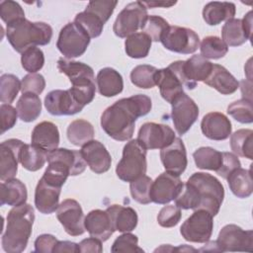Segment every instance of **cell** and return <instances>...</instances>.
Masks as SVG:
<instances>
[{"mask_svg":"<svg viewBox=\"0 0 253 253\" xmlns=\"http://www.w3.org/2000/svg\"><path fill=\"white\" fill-rule=\"evenodd\" d=\"M151 107V99L143 94L123 98L103 112L101 126L113 139L126 141L132 137L137 118L147 115Z\"/></svg>","mask_w":253,"mask_h":253,"instance_id":"obj_1","label":"cell"},{"mask_svg":"<svg viewBox=\"0 0 253 253\" xmlns=\"http://www.w3.org/2000/svg\"><path fill=\"white\" fill-rule=\"evenodd\" d=\"M224 198V188L217 178L204 173H194L183 185L175 205L183 210H206L212 216L219 211Z\"/></svg>","mask_w":253,"mask_h":253,"instance_id":"obj_2","label":"cell"},{"mask_svg":"<svg viewBox=\"0 0 253 253\" xmlns=\"http://www.w3.org/2000/svg\"><path fill=\"white\" fill-rule=\"evenodd\" d=\"M6 229L2 235V248L8 253L23 252L32 234L35 211L31 205L14 207L7 214Z\"/></svg>","mask_w":253,"mask_h":253,"instance_id":"obj_3","label":"cell"},{"mask_svg":"<svg viewBox=\"0 0 253 253\" xmlns=\"http://www.w3.org/2000/svg\"><path fill=\"white\" fill-rule=\"evenodd\" d=\"M6 37L12 47L20 53L36 45H45L52 38V28L43 22H31L26 18L7 25Z\"/></svg>","mask_w":253,"mask_h":253,"instance_id":"obj_4","label":"cell"},{"mask_svg":"<svg viewBox=\"0 0 253 253\" xmlns=\"http://www.w3.org/2000/svg\"><path fill=\"white\" fill-rule=\"evenodd\" d=\"M57 69L69 78L72 84L70 90L84 107L93 101L96 86L95 75L91 66L79 61L59 58Z\"/></svg>","mask_w":253,"mask_h":253,"instance_id":"obj_5","label":"cell"},{"mask_svg":"<svg viewBox=\"0 0 253 253\" xmlns=\"http://www.w3.org/2000/svg\"><path fill=\"white\" fill-rule=\"evenodd\" d=\"M146 150L137 138L126 142L123 149L122 159L116 167L119 179L130 183L145 175L147 169Z\"/></svg>","mask_w":253,"mask_h":253,"instance_id":"obj_6","label":"cell"},{"mask_svg":"<svg viewBox=\"0 0 253 253\" xmlns=\"http://www.w3.org/2000/svg\"><path fill=\"white\" fill-rule=\"evenodd\" d=\"M118 1L95 0L90 1L83 12L78 13L74 18V23L81 27L90 39L99 37L104 25L112 16Z\"/></svg>","mask_w":253,"mask_h":253,"instance_id":"obj_7","label":"cell"},{"mask_svg":"<svg viewBox=\"0 0 253 253\" xmlns=\"http://www.w3.org/2000/svg\"><path fill=\"white\" fill-rule=\"evenodd\" d=\"M169 66L177 73L183 85L190 90L197 86V82H204L212 69V63L201 54H195L187 60L172 62Z\"/></svg>","mask_w":253,"mask_h":253,"instance_id":"obj_8","label":"cell"},{"mask_svg":"<svg viewBox=\"0 0 253 253\" xmlns=\"http://www.w3.org/2000/svg\"><path fill=\"white\" fill-rule=\"evenodd\" d=\"M147 17V8L141 1L131 2L119 13L113 31L119 38H127L137 30H142Z\"/></svg>","mask_w":253,"mask_h":253,"instance_id":"obj_9","label":"cell"},{"mask_svg":"<svg viewBox=\"0 0 253 253\" xmlns=\"http://www.w3.org/2000/svg\"><path fill=\"white\" fill-rule=\"evenodd\" d=\"M90 43V37L78 25L73 23L66 24L59 32L56 47L66 58L81 56Z\"/></svg>","mask_w":253,"mask_h":253,"instance_id":"obj_10","label":"cell"},{"mask_svg":"<svg viewBox=\"0 0 253 253\" xmlns=\"http://www.w3.org/2000/svg\"><path fill=\"white\" fill-rule=\"evenodd\" d=\"M212 215L206 210H196L181 225L182 237L195 243H207L213 229Z\"/></svg>","mask_w":253,"mask_h":253,"instance_id":"obj_11","label":"cell"},{"mask_svg":"<svg viewBox=\"0 0 253 253\" xmlns=\"http://www.w3.org/2000/svg\"><path fill=\"white\" fill-rule=\"evenodd\" d=\"M160 42L166 49L182 54L193 53L200 45V38L195 31L179 26H169Z\"/></svg>","mask_w":253,"mask_h":253,"instance_id":"obj_12","label":"cell"},{"mask_svg":"<svg viewBox=\"0 0 253 253\" xmlns=\"http://www.w3.org/2000/svg\"><path fill=\"white\" fill-rule=\"evenodd\" d=\"M217 251H253V232L244 230L236 224H227L221 228L215 240Z\"/></svg>","mask_w":253,"mask_h":253,"instance_id":"obj_13","label":"cell"},{"mask_svg":"<svg viewBox=\"0 0 253 253\" xmlns=\"http://www.w3.org/2000/svg\"><path fill=\"white\" fill-rule=\"evenodd\" d=\"M171 118L178 134H185L199 117V107L186 93L180 94L171 103Z\"/></svg>","mask_w":253,"mask_h":253,"instance_id":"obj_14","label":"cell"},{"mask_svg":"<svg viewBox=\"0 0 253 253\" xmlns=\"http://www.w3.org/2000/svg\"><path fill=\"white\" fill-rule=\"evenodd\" d=\"M56 216L66 233L79 236L84 233V213L80 204L73 199L64 200L56 210Z\"/></svg>","mask_w":253,"mask_h":253,"instance_id":"obj_15","label":"cell"},{"mask_svg":"<svg viewBox=\"0 0 253 253\" xmlns=\"http://www.w3.org/2000/svg\"><path fill=\"white\" fill-rule=\"evenodd\" d=\"M175 137L169 126L152 122L143 124L137 134V139L146 149H162L170 145Z\"/></svg>","mask_w":253,"mask_h":253,"instance_id":"obj_16","label":"cell"},{"mask_svg":"<svg viewBox=\"0 0 253 253\" xmlns=\"http://www.w3.org/2000/svg\"><path fill=\"white\" fill-rule=\"evenodd\" d=\"M44 107L53 116H72L84 108L70 89L50 91L44 98Z\"/></svg>","mask_w":253,"mask_h":253,"instance_id":"obj_17","label":"cell"},{"mask_svg":"<svg viewBox=\"0 0 253 253\" xmlns=\"http://www.w3.org/2000/svg\"><path fill=\"white\" fill-rule=\"evenodd\" d=\"M184 183L179 176L168 172L161 173L153 182L150 188L151 202L159 205H166L175 200L183 189Z\"/></svg>","mask_w":253,"mask_h":253,"instance_id":"obj_18","label":"cell"},{"mask_svg":"<svg viewBox=\"0 0 253 253\" xmlns=\"http://www.w3.org/2000/svg\"><path fill=\"white\" fill-rule=\"evenodd\" d=\"M252 12L249 11L244 18L229 19L221 29L222 41L227 46H239L252 37Z\"/></svg>","mask_w":253,"mask_h":253,"instance_id":"obj_19","label":"cell"},{"mask_svg":"<svg viewBox=\"0 0 253 253\" xmlns=\"http://www.w3.org/2000/svg\"><path fill=\"white\" fill-rule=\"evenodd\" d=\"M25 143L16 138L7 139L0 144V179H13L18 171L21 148Z\"/></svg>","mask_w":253,"mask_h":253,"instance_id":"obj_20","label":"cell"},{"mask_svg":"<svg viewBox=\"0 0 253 253\" xmlns=\"http://www.w3.org/2000/svg\"><path fill=\"white\" fill-rule=\"evenodd\" d=\"M160 159L166 172L180 176L187 168V151L184 142L180 137H175L173 142L162 148Z\"/></svg>","mask_w":253,"mask_h":253,"instance_id":"obj_21","label":"cell"},{"mask_svg":"<svg viewBox=\"0 0 253 253\" xmlns=\"http://www.w3.org/2000/svg\"><path fill=\"white\" fill-rule=\"evenodd\" d=\"M80 151L86 164L94 173L103 174L110 169L112 157L102 142L92 139L85 143Z\"/></svg>","mask_w":253,"mask_h":253,"instance_id":"obj_22","label":"cell"},{"mask_svg":"<svg viewBox=\"0 0 253 253\" xmlns=\"http://www.w3.org/2000/svg\"><path fill=\"white\" fill-rule=\"evenodd\" d=\"M60 192V186L52 184L42 177L35 191V206L37 210L43 214L54 212L59 206Z\"/></svg>","mask_w":253,"mask_h":253,"instance_id":"obj_23","label":"cell"},{"mask_svg":"<svg viewBox=\"0 0 253 253\" xmlns=\"http://www.w3.org/2000/svg\"><path fill=\"white\" fill-rule=\"evenodd\" d=\"M201 129L204 135L211 140H224L231 134L232 126L225 115L219 112H211L204 116Z\"/></svg>","mask_w":253,"mask_h":253,"instance_id":"obj_24","label":"cell"},{"mask_svg":"<svg viewBox=\"0 0 253 253\" xmlns=\"http://www.w3.org/2000/svg\"><path fill=\"white\" fill-rule=\"evenodd\" d=\"M84 225L90 236L98 238L102 242L107 241L115 232L108 212L102 210L89 211L85 216Z\"/></svg>","mask_w":253,"mask_h":253,"instance_id":"obj_25","label":"cell"},{"mask_svg":"<svg viewBox=\"0 0 253 253\" xmlns=\"http://www.w3.org/2000/svg\"><path fill=\"white\" fill-rule=\"evenodd\" d=\"M156 85L159 87L161 97L170 104L176 97L184 93L181 79L170 66L157 70Z\"/></svg>","mask_w":253,"mask_h":253,"instance_id":"obj_26","label":"cell"},{"mask_svg":"<svg viewBox=\"0 0 253 253\" xmlns=\"http://www.w3.org/2000/svg\"><path fill=\"white\" fill-rule=\"evenodd\" d=\"M204 83L222 95L233 94L239 88L237 79L225 67L219 64H212V69Z\"/></svg>","mask_w":253,"mask_h":253,"instance_id":"obj_27","label":"cell"},{"mask_svg":"<svg viewBox=\"0 0 253 253\" xmlns=\"http://www.w3.org/2000/svg\"><path fill=\"white\" fill-rule=\"evenodd\" d=\"M31 139L32 144L49 152L56 149L59 144V131L53 123L44 121L34 127Z\"/></svg>","mask_w":253,"mask_h":253,"instance_id":"obj_28","label":"cell"},{"mask_svg":"<svg viewBox=\"0 0 253 253\" xmlns=\"http://www.w3.org/2000/svg\"><path fill=\"white\" fill-rule=\"evenodd\" d=\"M106 211L110 216L115 231L129 232L132 231L137 225V213L130 207L112 205L107 208Z\"/></svg>","mask_w":253,"mask_h":253,"instance_id":"obj_29","label":"cell"},{"mask_svg":"<svg viewBox=\"0 0 253 253\" xmlns=\"http://www.w3.org/2000/svg\"><path fill=\"white\" fill-rule=\"evenodd\" d=\"M96 82L99 93L105 97L119 95L124 89V80L121 73L112 67L100 69L97 74Z\"/></svg>","mask_w":253,"mask_h":253,"instance_id":"obj_30","label":"cell"},{"mask_svg":"<svg viewBox=\"0 0 253 253\" xmlns=\"http://www.w3.org/2000/svg\"><path fill=\"white\" fill-rule=\"evenodd\" d=\"M28 192L26 185L19 179H9L1 183L0 205L18 207L26 203Z\"/></svg>","mask_w":253,"mask_h":253,"instance_id":"obj_31","label":"cell"},{"mask_svg":"<svg viewBox=\"0 0 253 253\" xmlns=\"http://www.w3.org/2000/svg\"><path fill=\"white\" fill-rule=\"evenodd\" d=\"M48 160H59L63 162L70 170V176L82 174L86 169V162L79 150L67 148H56L47 153Z\"/></svg>","mask_w":253,"mask_h":253,"instance_id":"obj_32","label":"cell"},{"mask_svg":"<svg viewBox=\"0 0 253 253\" xmlns=\"http://www.w3.org/2000/svg\"><path fill=\"white\" fill-rule=\"evenodd\" d=\"M236 8L231 2H210L203 9V18L210 26H215L235 16Z\"/></svg>","mask_w":253,"mask_h":253,"instance_id":"obj_33","label":"cell"},{"mask_svg":"<svg viewBox=\"0 0 253 253\" xmlns=\"http://www.w3.org/2000/svg\"><path fill=\"white\" fill-rule=\"evenodd\" d=\"M230 191L234 196L245 199L251 196L253 192V180L251 170L241 167L233 170L226 178Z\"/></svg>","mask_w":253,"mask_h":253,"instance_id":"obj_34","label":"cell"},{"mask_svg":"<svg viewBox=\"0 0 253 253\" xmlns=\"http://www.w3.org/2000/svg\"><path fill=\"white\" fill-rule=\"evenodd\" d=\"M193 157L198 168L217 172L222 167L224 152L217 151L210 146H203L193 153Z\"/></svg>","mask_w":253,"mask_h":253,"instance_id":"obj_35","label":"cell"},{"mask_svg":"<svg viewBox=\"0 0 253 253\" xmlns=\"http://www.w3.org/2000/svg\"><path fill=\"white\" fill-rule=\"evenodd\" d=\"M47 151L34 144H24L20 151V163L32 172L40 170L47 160Z\"/></svg>","mask_w":253,"mask_h":253,"instance_id":"obj_36","label":"cell"},{"mask_svg":"<svg viewBox=\"0 0 253 253\" xmlns=\"http://www.w3.org/2000/svg\"><path fill=\"white\" fill-rule=\"evenodd\" d=\"M16 108L19 118L25 123H31L41 115L42 102L38 95L25 93L19 98Z\"/></svg>","mask_w":253,"mask_h":253,"instance_id":"obj_37","label":"cell"},{"mask_svg":"<svg viewBox=\"0 0 253 253\" xmlns=\"http://www.w3.org/2000/svg\"><path fill=\"white\" fill-rule=\"evenodd\" d=\"M66 134L68 140L72 144L76 146H83L85 143L93 139L95 131L91 123L86 120L79 119L69 124Z\"/></svg>","mask_w":253,"mask_h":253,"instance_id":"obj_38","label":"cell"},{"mask_svg":"<svg viewBox=\"0 0 253 253\" xmlns=\"http://www.w3.org/2000/svg\"><path fill=\"white\" fill-rule=\"evenodd\" d=\"M151 43V39L144 33H134L126 38L125 49L131 58H144L149 53Z\"/></svg>","mask_w":253,"mask_h":253,"instance_id":"obj_39","label":"cell"},{"mask_svg":"<svg viewBox=\"0 0 253 253\" xmlns=\"http://www.w3.org/2000/svg\"><path fill=\"white\" fill-rule=\"evenodd\" d=\"M253 131L251 129H238L230 136L231 150L238 156L253 159Z\"/></svg>","mask_w":253,"mask_h":253,"instance_id":"obj_40","label":"cell"},{"mask_svg":"<svg viewBox=\"0 0 253 253\" xmlns=\"http://www.w3.org/2000/svg\"><path fill=\"white\" fill-rule=\"evenodd\" d=\"M157 68L147 64H140L135 66L130 72L131 83L142 89L153 88L156 85Z\"/></svg>","mask_w":253,"mask_h":253,"instance_id":"obj_41","label":"cell"},{"mask_svg":"<svg viewBox=\"0 0 253 253\" xmlns=\"http://www.w3.org/2000/svg\"><path fill=\"white\" fill-rule=\"evenodd\" d=\"M201 55L205 58L218 59L223 57L227 51V44L216 36H209L203 39L201 45Z\"/></svg>","mask_w":253,"mask_h":253,"instance_id":"obj_42","label":"cell"},{"mask_svg":"<svg viewBox=\"0 0 253 253\" xmlns=\"http://www.w3.org/2000/svg\"><path fill=\"white\" fill-rule=\"evenodd\" d=\"M21 91V82L14 74H3L0 77V100L3 104H11Z\"/></svg>","mask_w":253,"mask_h":253,"instance_id":"obj_43","label":"cell"},{"mask_svg":"<svg viewBox=\"0 0 253 253\" xmlns=\"http://www.w3.org/2000/svg\"><path fill=\"white\" fill-rule=\"evenodd\" d=\"M227 114L241 124H251L253 122L252 100L242 98L231 103L227 107Z\"/></svg>","mask_w":253,"mask_h":253,"instance_id":"obj_44","label":"cell"},{"mask_svg":"<svg viewBox=\"0 0 253 253\" xmlns=\"http://www.w3.org/2000/svg\"><path fill=\"white\" fill-rule=\"evenodd\" d=\"M152 182V179L146 175H143L138 179L130 182L129 191L132 199L142 205H147L151 203L150 188Z\"/></svg>","mask_w":253,"mask_h":253,"instance_id":"obj_45","label":"cell"},{"mask_svg":"<svg viewBox=\"0 0 253 253\" xmlns=\"http://www.w3.org/2000/svg\"><path fill=\"white\" fill-rule=\"evenodd\" d=\"M21 63L23 68L30 73L40 71L44 64V55L42 50L36 46L26 49L21 55Z\"/></svg>","mask_w":253,"mask_h":253,"instance_id":"obj_46","label":"cell"},{"mask_svg":"<svg viewBox=\"0 0 253 253\" xmlns=\"http://www.w3.org/2000/svg\"><path fill=\"white\" fill-rule=\"evenodd\" d=\"M168 22L160 16H148L142 28V33L147 35L152 42H160L163 34L168 29Z\"/></svg>","mask_w":253,"mask_h":253,"instance_id":"obj_47","label":"cell"},{"mask_svg":"<svg viewBox=\"0 0 253 253\" xmlns=\"http://www.w3.org/2000/svg\"><path fill=\"white\" fill-rule=\"evenodd\" d=\"M111 251L113 253L118 252H139L143 253V249L138 246V238L136 235L125 232L120 235L114 241Z\"/></svg>","mask_w":253,"mask_h":253,"instance_id":"obj_48","label":"cell"},{"mask_svg":"<svg viewBox=\"0 0 253 253\" xmlns=\"http://www.w3.org/2000/svg\"><path fill=\"white\" fill-rule=\"evenodd\" d=\"M0 17L3 22L10 25L25 18V12L18 2L4 0L0 3Z\"/></svg>","mask_w":253,"mask_h":253,"instance_id":"obj_49","label":"cell"},{"mask_svg":"<svg viewBox=\"0 0 253 253\" xmlns=\"http://www.w3.org/2000/svg\"><path fill=\"white\" fill-rule=\"evenodd\" d=\"M181 216L182 212L179 207L176 205H168L160 210L157 215V221L160 226L169 228L177 225L181 219Z\"/></svg>","mask_w":253,"mask_h":253,"instance_id":"obj_50","label":"cell"},{"mask_svg":"<svg viewBox=\"0 0 253 253\" xmlns=\"http://www.w3.org/2000/svg\"><path fill=\"white\" fill-rule=\"evenodd\" d=\"M45 87V80L42 74L30 73L24 76L21 82V92L40 95Z\"/></svg>","mask_w":253,"mask_h":253,"instance_id":"obj_51","label":"cell"},{"mask_svg":"<svg viewBox=\"0 0 253 253\" xmlns=\"http://www.w3.org/2000/svg\"><path fill=\"white\" fill-rule=\"evenodd\" d=\"M1 114V133H4L6 130L12 128L17 123L18 112L10 104H2L0 106Z\"/></svg>","mask_w":253,"mask_h":253,"instance_id":"obj_52","label":"cell"},{"mask_svg":"<svg viewBox=\"0 0 253 253\" xmlns=\"http://www.w3.org/2000/svg\"><path fill=\"white\" fill-rule=\"evenodd\" d=\"M58 240L51 234H42L35 240V252L51 253Z\"/></svg>","mask_w":253,"mask_h":253,"instance_id":"obj_53","label":"cell"},{"mask_svg":"<svg viewBox=\"0 0 253 253\" xmlns=\"http://www.w3.org/2000/svg\"><path fill=\"white\" fill-rule=\"evenodd\" d=\"M240 166H241V163L235 154L230 152H224L222 167L216 173L219 176H221L223 179H226L233 170L239 168Z\"/></svg>","mask_w":253,"mask_h":253,"instance_id":"obj_54","label":"cell"},{"mask_svg":"<svg viewBox=\"0 0 253 253\" xmlns=\"http://www.w3.org/2000/svg\"><path fill=\"white\" fill-rule=\"evenodd\" d=\"M79 249H80V252H83V253H88V252L101 253L103 252L102 241L99 240L98 238L91 236L90 238L83 239L79 243Z\"/></svg>","mask_w":253,"mask_h":253,"instance_id":"obj_55","label":"cell"},{"mask_svg":"<svg viewBox=\"0 0 253 253\" xmlns=\"http://www.w3.org/2000/svg\"><path fill=\"white\" fill-rule=\"evenodd\" d=\"M78 253L80 252L79 244L71 242V241H58L53 249V253Z\"/></svg>","mask_w":253,"mask_h":253,"instance_id":"obj_56","label":"cell"},{"mask_svg":"<svg viewBox=\"0 0 253 253\" xmlns=\"http://www.w3.org/2000/svg\"><path fill=\"white\" fill-rule=\"evenodd\" d=\"M146 8H152V7H164L169 8L176 4V1L174 2H142Z\"/></svg>","mask_w":253,"mask_h":253,"instance_id":"obj_57","label":"cell"}]
</instances>
